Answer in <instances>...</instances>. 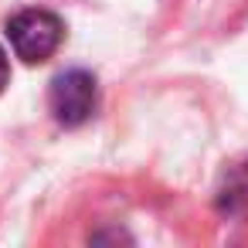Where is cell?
I'll list each match as a JSON object with an SVG mask.
<instances>
[{
    "label": "cell",
    "mask_w": 248,
    "mask_h": 248,
    "mask_svg": "<svg viewBox=\"0 0 248 248\" xmlns=\"http://www.w3.org/2000/svg\"><path fill=\"white\" fill-rule=\"evenodd\" d=\"M7 38H11L17 58H24L28 65H38V62L51 58L55 48L62 45V21L48 11H21L17 17H11Z\"/></svg>",
    "instance_id": "cell-1"
},
{
    "label": "cell",
    "mask_w": 248,
    "mask_h": 248,
    "mask_svg": "<svg viewBox=\"0 0 248 248\" xmlns=\"http://www.w3.org/2000/svg\"><path fill=\"white\" fill-rule=\"evenodd\" d=\"M51 112L62 126H78L95 109V78L89 72H65L51 82Z\"/></svg>",
    "instance_id": "cell-2"
},
{
    "label": "cell",
    "mask_w": 248,
    "mask_h": 248,
    "mask_svg": "<svg viewBox=\"0 0 248 248\" xmlns=\"http://www.w3.org/2000/svg\"><path fill=\"white\" fill-rule=\"evenodd\" d=\"M7 78H11V65H7V55H4V48H0V92H4Z\"/></svg>",
    "instance_id": "cell-3"
}]
</instances>
